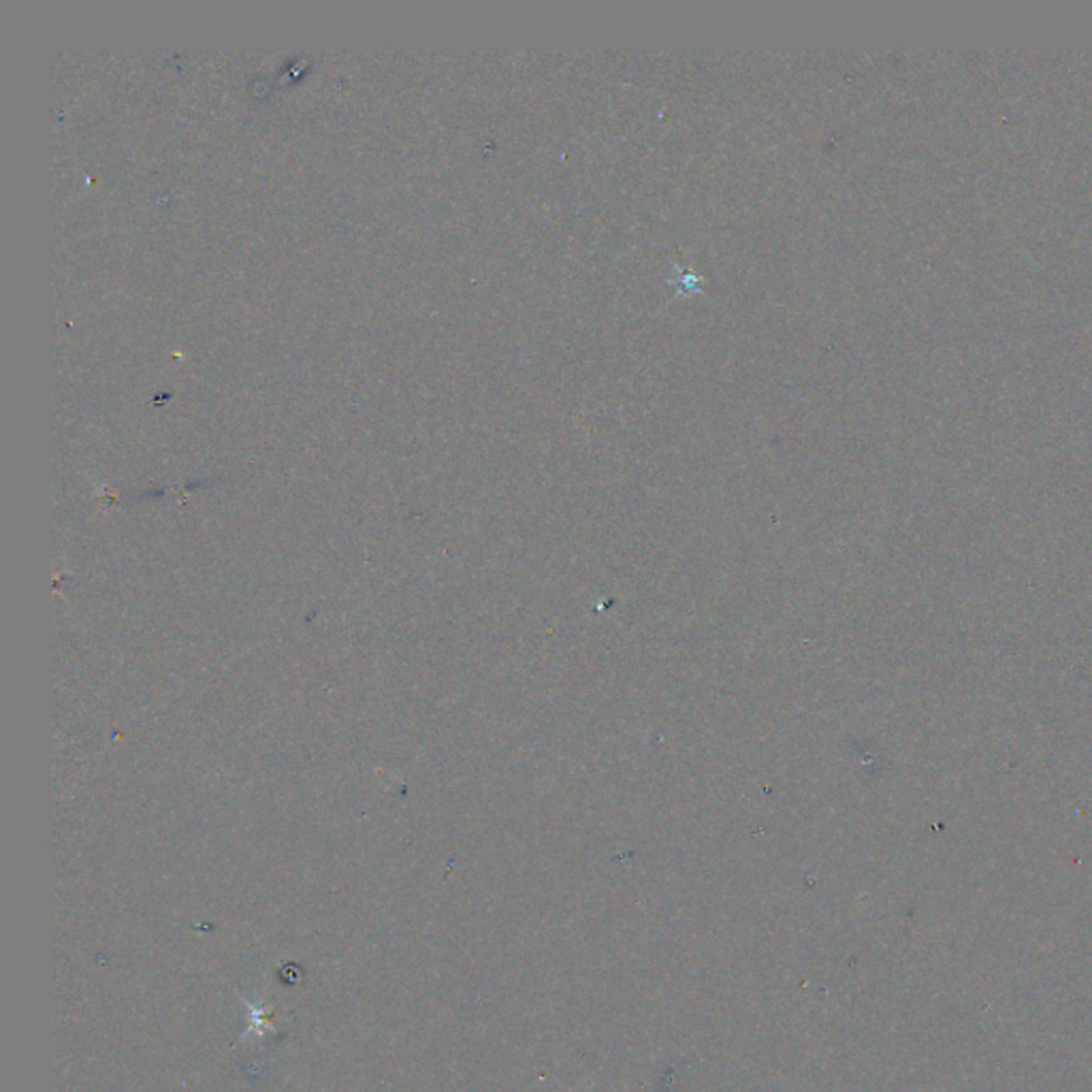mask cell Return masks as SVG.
<instances>
[{"label":"cell","instance_id":"obj_1","mask_svg":"<svg viewBox=\"0 0 1092 1092\" xmlns=\"http://www.w3.org/2000/svg\"><path fill=\"white\" fill-rule=\"evenodd\" d=\"M240 996H242V1000L246 1003V1007H248V1011H250V1023H248L250 1027H248V1031L242 1035V1039H246L248 1035H255V1037L261 1039V1037H265L267 1033H276V1027L267 1020V1009H265L263 1005H255V1003H250L244 994H240Z\"/></svg>","mask_w":1092,"mask_h":1092}]
</instances>
